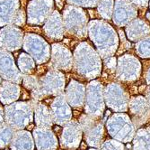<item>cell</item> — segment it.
I'll use <instances>...</instances> for the list:
<instances>
[{
	"instance_id": "1",
	"label": "cell",
	"mask_w": 150,
	"mask_h": 150,
	"mask_svg": "<svg viewBox=\"0 0 150 150\" xmlns=\"http://www.w3.org/2000/svg\"><path fill=\"white\" fill-rule=\"evenodd\" d=\"M87 17L85 11L75 6L67 7L64 11V25L71 34L85 36L86 32Z\"/></svg>"
},
{
	"instance_id": "8",
	"label": "cell",
	"mask_w": 150,
	"mask_h": 150,
	"mask_svg": "<svg viewBox=\"0 0 150 150\" xmlns=\"http://www.w3.org/2000/svg\"><path fill=\"white\" fill-rule=\"evenodd\" d=\"M46 34L50 38H61L63 35V24L59 14L55 11L49 18L48 23L44 27Z\"/></svg>"
},
{
	"instance_id": "5",
	"label": "cell",
	"mask_w": 150,
	"mask_h": 150,
	"mask_svg": "<svg viewBox=\"0 0 150 150\" xmlns=\"http://www.w3.org/2000/svg\"><path fill=\"white\" fill-rule=\"evenodd\" d=\"M17 7L18 0H0V24L15 22Z\"/></svg>"
},
{
	"instance_id": "11",
	"label": "cell",
	"mask_w": 150,
	"mask_h": 150,
	"mask_svg": "<svg viewBox=\"0 0 150 150\" xmlns=\"http://www.w3.org/2000/svg\"><path fill=\"white\" fill-rule=\"evenodd\" d=\"M136 8H146L149 3V0H127Z\"/></svg>"
},
{
	"instance_id": "2",
	"label": "cell",
	"mask_w": 150,
	"mask_h": 150,
	"mask_svg": "<svg viewBox=\"0 0 150 150\" xmlns=\"http://www.w3.org/2000/svg\"><path fill=\"white\" fill-rule=\"evenodd\" d=\"M90 36L93 42L101 49V46L108 44H117V35L110 24L103 21L94 20L89 24Z\"/></svg>"
},
{
	"instance_id": "7",
	"label": "cell",
	"mask_w": 150,
	"mask_h": 150,
	"mask_svg": "<svg viewBox=\"0 0 150 150\" xmlns=\"http://www.w3.org/2000/svg\"><path fill=\"white\" fill-rule=\"evenodd\" d=\"M7 38L10 41L6 47V49H19L22 44V33L19 29L15 28V27H6V28L2 29L1 34H0V43L7 41Z\"/></svg>"
},
{
	"instance_id": "9",
	"label": "cell",
	"mask_w": 150,
	"mask_h": 150,
	"mask_svg": "<svg viewBox=\"0 0 150 150\" xmlns=\"http://www.w3.org/2000/svg\"><path fill=\"white\" fill-rule=\"evenodd\" d=\"M113 5L114 0H100L98 4V12L103 19H111L114 8Z\"/></svg>"
},
{
	"instance_id": "10",
	"label": "cell",
	"mask_w": 150,
	"mask_h": 150,
	"mask_svg": "<svg viewBox=\"0 0 150 150\" xmlns=\"http://www.w3.org/2000/svg\"><path fill=\"white\" fill-rule=\"evenodd\" d=\"M69 2L80 6L93 7L98 5L100 0H69Z\"/></svg>"
},
{
	"instance_id": "4",
	"label": "cell",
	"mask_w": 150,
	"mask_h": 150,
	"mask_svg": "<svg viewBox=\"0 0 150 150\" xmlns=\"http://www.w3.org/2000/svg\"><path fill=\"white\" fill-rule=\"evenodd\" d=\"M52 7V0H33L28 6V21L42 24L49 16Z\"/></svg>"
},
{
	"instance_id": "6",
	"label": "cell",
	"mask_w": 150,
	"mask_h": 150,
	"mask_svg": "<svg viewBox=\"0 0 150 150\" xmlns=\"http://www.w3.org/2000/svg\"><path fill=\"white\" fill-rule=\"evenodd\" d=\"M126 32L129 39L136 42L139 38L149 34V25L141 19H135L131 21L126 27Z\"/></svg>"
},
{
	"instance_id": "12",
	"label": "cell",
	"mask_w": 150,
	"mask_h": 150,
	"mask_svg": "<svg viewBox=\"0 0 150 150\" xmlns=\"http://www.w3.org/2000/svg\"><path fill=\"white\" fill-rule=\"evenodd\" d=\"M149 6H150V0H149Z\"/></svg>"
},
{
	"instance_id": "3",
	"label": "cell",
	"mask_w": 150,
	"mask_h": 150,
	"mask_svg": "<svg viewBox=\"0 0 150 150\" xmlns=\"http://www.w3.org/2000/svg\"><path fill=\"white\" fill-rule=\"evenodd\" d=\"M112 14L114 24L118 26H124L135 20L138 16V9L127 0H115Z\"/></svg>"
}]
</instances>
